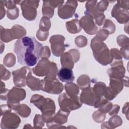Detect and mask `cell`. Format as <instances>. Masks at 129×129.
Wrapping results in <instances>:
<instances>
[{
    "mask_svg": "<svg viewBox=\"0 0 129 129\" xmlns=\"http://www.w3.org/2000/svg\"><path fill=\"white\" fill-rule=\"evenodd\" d=\"M26 97V91L23 89L13 87L7 95V104L10 108L16 110L20 105L19 102Z\"/></svg>",
    "mask_w": 129,
    "mask_h": 129,
    "instance_id": "cell-6",
    "label": "cell"
},
{
    "mask_svg": "<svg viewBox=\"0 0 129 129\" xmlns=\"http://www.w3.org/2000/svg\"><path fill=\"white\" fill-rule=\"evenodd\" d=\"M1 39L2 41L8 42L14 39L11 29H4L1 26Z\"/></svg>",
    "mask_w": 129,
    "mask_h": 129,
    "instance_id": "cell-28",
    "label": "cell"
},
{
    "mask_svg": "<svg viewBox=\"0 0 129 129\" xmlns=\"http://www.w3.org/2000/svg\"><path fill=\"white\" fill-rule=\"evenodd\" d=\"M31 103L34 104L42 113L49 110H55V104L53 100L50 98H45L43 96L39 95H34L30 100Z\"/></svg>",
    "mask_w": 129,
    "mask_h": 129,
    "instance_id": "cell-8",
    "label": "cell"
},
{
    "mask_svg": "<svg viewBox=\"0 0 129 129\" xmlns=\"http://www.w3.org/2000/svg\"><path fill=\"white\" fill-rule=\"evenodd\" d=\"M11 30L14 39H20L21 37L26 34V31L25 28L18 25H14Z\"/></svg>",
    "mask_w": 129,
    "mask_h": 129,
    "instance_id": "cell-24",
    "label": "cell"
},
{
    "mask_svg": "<svg viewBox=\"0 0 129 129\" xmlns=\"http://www.w3.org/2000/svg\"><path fill=\"white\" fill-rule=\"evenodd\" d=\"M50 21L48 18L43 17L39 23V30L43 32H48L50 28Z\"/></svg>",
    "mask_w": 129,
    "mask_h": 129,
    "instance_id": "cell-31",
    "label": "cell"
},
{
    "mask_svg": "<svg viewBox=\"0 0 129 129\" xmlns=\"http://www.w3.org/2000/svg\"><path fill=\"white\" fill-rule=\"evenodd\" d=\"M111 54L112 57L114 58L115 59L121 60L122 56L121 54L119 51V50L116 48H112L111 49Z\"/></svg>",
    "mask_w": 129,
    "mask_h": 129,
    "instance_id": "cell-42",
    "label": "cell"
},
{
    "mask_svg": "<svg viewBox=\"0 0 129 129\" xmlns=\"http://www.w3.org/2000/svg\"><path fill=\"white\" fill-rule=\"evenodd\" d=\"M120 53L126 59H128V45L122 47L120 49Z\"/></svg>",
    "mask_w": 129,
    "mask_h": 129,
    "instance_id": "cell-47",
    "label": "cell"
},
{
    "mask_svg": "<svg viewBox=\"0 0 129 129\" xmlns=\"http://www.w3.org/2000/svg\"><path fill=\"white\" fill-rule=\"evenodd\" d=\"M91 47L96 60L102 65H107L110 63L113 57L106 45L102 41L96 39L95 37L92 39Z\"/></svg>",
    "mask_w": 129,
    "mask_h": 129,
    "instance_id": "cell-2",
    "label": "cell"
},
{
    "mask_svg": "<svg viewBox=\"0 0 129 129\" xmlns=\"http://www.w3.org/2000/svg\"><path fill=\"white\" fill-rule=\"evenodd\" d=\"M128 3L129 1H117V4L119 5V6L122 8L123 9H125L126 10H128Z\"/></svg>",
    "mask_w": 129,
    "mask_h": 129,
    "instance_id": "cell-48",
    "label": "cell"
},
{
    "mask_svg": "<svg viewBox=\"0 0 129 129\" xmlns=\"http://www.w3.org/2000/svg\"><path fill=\"white\" fill-rule=\"evenodd\" d=\"M14 83L15 86L22 87L25 86L28 77L31 75L30 68L25 66L12 72Z\"/></svg>",
    "mask_w": 129,
    "mask_h": 129,
    "instance_id": "cell-11",
    "label": "cell"
},
{
    "mask_svg": "<svg viewBox=\"0 0 129 129\" xmlns=\"http://www.w3.org/2000/svg\"><path fill=\"white\" fill-rule=\"evenodd\" d=\"M112 106V104L111 102L107 101L99 106V110L103 113H106V112H108L110 110Z\"/></svg>",
    "mask_w": 129,
    "mask_h": 129,
    "instance_id": "cell-39",
    "label": "cell"
},
{
    "mask_svg": "<svg viewBox=\"0 0 129 129\" xmlns=\"http://www.w3.org/2000/svg\"><path fill=\"white\" fill-rule=\"evenodd\" d=\"M127 37L126 36H124V35H119L118 36V37H117V42L118 43V45L120 46H121V47H124V46H125V39ZM126 45L128 46V45L126 44Z\"/></svg>",
    "mask_w": 129,
    "mask_h": 129,
    "instance_id": "cell-43",
    "label": "cell"
},
{
    "mask_svg": "<svg viewBox=\"0 0 129 129\" xmlns=\"http://www.w3.org/2000/svg\"><path fill=\"white\" fill-rule=\"evenodd\" d=\"M103 28V29L106 30L109 34L113 33L115 30V25L110 20H106V21L104 22V25Z\"/></svg>",
    "mask_w": 129,
    "mask_h": 129,
    "instance_id": "cell-34",
    "label": "cell"
},
{
    "mask_svg": "<svg viewBox=\"0 0 129 129\" xmlns=\"http://www.w3.org/2000/svg\"><path fill=\"white\" fill-rule=\"evenodd\" d=\"M80 57L79 51L76 49H71L66 52L61 57L60 61L62 68L73 69L74 63L77 62Z\"/></svg>",
    "mask_w": 129,
    "mask_h": 129,
    "instance_id": "cell-14",
    "label": "cell"
},
{
    "mask_svg": "<svg viewBox=\"0 0 129 129\" xmlns=\"http://www.w3.org/2000/svg\"><path fill=\"white\" fill-rule=\"evenodd\" d=\"M119 110V106L115 104V105H112L111 108L108 112L110 115H113L117 114Z\"/></svg>",
    "mask_w": 129,
    "mask_h": 129,
    "instance_id": "cell-46",
    "label": "cell"
},
{
    "mask_svg": "<svg viewBox=\"0 0 129 129\" xmlns=\"http://www.w3.org/2000/svg\"><path fill=\"white\" fill-rule=\"evenodd\" d=\"M54 8L50 4L49 1H43L42 6V14L43 17L51 18L54 14Z\"/></svg>",
    "mask_w": 129,
    "mask_h": 129,
    "instance_id": "cell-23",
    "label": "cell"
},
{
    "mask_svg": "<svg viewBox=\"0 0 129 129\" xmlns=\"http://www.w3.org/2000/svg\"><path fill=\"white\" fill-rule=\"evenodd\" d=\"M125 80H121V79L115 78H110L109 86L106 88L103 95L105 98L109 100L114 99L122 90L123 85L125 84Z\"/></svg>",
    "mask_w": 129,
    "mask_h": 129,
    "instance_id": "cell-7",
    "label": "cell"
},
{
    "mask_svg": "<svg viewBox=\"0 0 129 129\" xmlns=\"http://www.w3.org/2000/svg\"><path fill=\"white\" fill-rule=\"evenodd\" d=\"M111 66L112 68L107 70V74L110 78L122 79L124 77L125 70L121 60H116Z\"/></svg>",
    "mask_w": 129,
    "mask_h": 129,
    "instance_id": "cell-16",
    "label": "cell"
},
{
    "mask_svg": "<svg viewBox=\"0 0 129 129\" xmlns=\"http://www.w3.org/2000/svg\"><path fill=\"white\" fill-rule=\"evenodd\" d=\"M80 25L88 34L90 35L96 33L97 27L95 24L93 18L90 15H86L80 21Z\"/></svg>",
    "mask_w": 129,
    "mask_h": 129,
    "instance_id": "cell-17",
    "label": "cell"
},
{
    "mask_svg": "<svg viewBox=\"0 0 129 129\" xmlns=\"http://www.w3.org/2000/svg\"><path fill=\"white\" fill-rule=\"evenodd\" d=\"M41 90L49 94H58L63 89V86L54 77L46 76L41 80Z\"/></svg>",
    "mask_w": 129,
    "mask_h": 129,
    "instance_id": "cell-5",
    "label": "cell"
},
{
    "mask_svg": "<svg viewBox=\"0 0 129 129\" xmlns=\"http://www.w3.org/2000/svg\"><path fill=\"white\" fill-rule=\"evenodd\" d=\"M64 40L65 38L61 35H54L50 37L49 42L51 43V50L54 55L59 57L62 54L65 50Z\"/></svg>",
    "mask_w": 129,
    "mask_h": 129,
    "instance_id": "cell-12",
    "label": "cell"
},
{
    "mask_svg": "<svg viewBox=\"0 0 129 129\" xmlns=\"http://www.w3.org/2000/svg\"><path fill=\"white\" fill-rule=\"evenodd\" d=\"M7 17L11 20H15L19 16V9L17 7L7 9Z\"/></svg>",
    "mask_w": 129,
    "mask_h": 129,
    "instance_id": "cell-33",
    "label": "cell"
},
{
    "mask_svg": "<svg viewBox=\"0 0 129 129\" xmlns=\"http://www.w3.org/2000/svg\"><path fill=\"white\" fill-rule=\"evenodd\" d=\"M78 3L75 1H68L64 5L58 7V15L61 19H68L73 16L75 13Z\"/></svg>",
    "mask_w": 129,
    "mask_h": 129,
    "instance_id": "cell-13",
    "label": "cell"
},
{
    "mask_svg": "<svg viewBox=\"0 0 129 129\" xmlns=\"http://www.w3.org/2000/svg\"><path fill=\"white\" fill-rule=\"evenodd\" d=\"M90 79L87 75H82L80 76L77 80V83L79 87L83 90L90 87Z\"/></svg>",
    "mask_w": 129,
    "mask_h": 129,
    "instance_id": "cell-27",
    "label": "cell"
},
{
    "mask_svg": "<svg viewBox=\"0 0 129 129\" xmlns=\"http://www.w3.org/2000/svg\"><path fill=\"white\" fill-rule=\"evenodd\" d=\"M48 35V32H43L39 29L38 30L36 33V36L37 38L41 41H45L47 39Z\"/></svg>",
    "mask_w": 129,
    "mask_h": 129,
    "instance_id": "cell-41",
    "label": "cell"
},
{
    "mask_svg": "<svg viewBox=\"0 0 129 129\" xmlns=\"http://www.w3.org/2000/svg\"><path fill=\"white\" fill-rule=\"evenodd\" d=\"M39 1H23L21 2V6L23 17L28 21L34 20L37 16L36 9Z\"/></svg>",
    "mask_w": 129,
    "mask_h": 129,
    "instance_id": "cell-9",
    "label": "cell"
},
{
    "mask_svg": "<svg viewBox=\"0 0 129 129\" xmlns=\"http://www.w3.org/2000/svg\"><path fill=\"white\" fill-rule=\"evenodd\" d=\"M58 103L60 109L70 112L81 107L82 103L77 96H71L67 93H62L58 97Z\"/></svg>",
    "mask_w": 129,
    "mask_h": 129,
    "instance_id": "cell-4",
    "label": "cell"
},
{
    "mask_svg": "<svg viewBox=\"0 0 129 129\" xmlns=\"http://www.w3.org/2000/svg\"><path fill=\"white\" fill-rule=\"evenodd\" d=\"M41 80L39 79L35 78L30 75L27 80V84L28 86L32 91H38L41 90Z\"/></svg>",
    "mask_w": 129,
    "mask_h": 129,
    "instance_id": "cell-22",
    "label": "cell"
},
{
    "mask_svg": "<svg viewBox=\"0 0 129 129\" xmlns=\"http://www.w3.org/2000/svg\"><path fill=\"white\" fill-rule=\"evenodd\" d=\"M33 73L38 76L56 77L57 72L56 64L50 62L47 58H42L38 64L32 69Z\"/></svg>",
    "mask_w": 129,
    "mask_h": 129,
    "instance_id": "cell-3",
    "label": "cell"
},
{
    "mask_svg": "<svg viewBox=\"0 0 129 129\" xmlns=\"http://www.w3.org/2000/svg\"><path fill=\"white\" fill-rule=\"evenodd\" d=\"M65 90L67 94L71 96H77L79 93L78 87L75 84L71 82L66 84Z\"/></svg>",
    "mask_w": 129,
    "mask_h": 129,
    "instance_id": "cell-26",
    "label": "cell"
},
{
    "mask_svg": "<svg viewBox=\"0 0 129 129\" xmlns=\"http://www.w3.org/2000/svg\"><path fill=\"white\" fill-rule=\"evenodd\" d=\"M66 27L67 31L71 33H79L82 30L80 25V21L78 19L72 20L66 22Z\"/></svg>",
    "mask_w": 129,
    "mask_h": 129,
    "instance_id": "cell-21",
    "label": "cell"
},
{
    "mask_svg": "<svg viewBox=\"0 0 129 129\" xmlns=\"http://www.w3.org/2000/svg\"><path fill=\"white\" fill-rule=\"evenodd\" d=\"M50 50L49 49V47L47 46H45L43 47L42 51V54H41V58H49L50 55Z\"/></svg>",
    "mask_w": 129,
    "mask_h": 129,
    "instance_id": "cell-44",
    "label": "cell"
},
{
    "mask_svg": "<svg viewBox=\"0 0 129 129\" xmlns=\"http://www.w3.org/2000/svg\"><path fill=\"white\" fill-rule=\"evenodd\" d=\"M122 119L120 118L118 116H114L113 117H112L110 118L109 120V121L108 123H109V124L110 126H111V128H113V126H114V128L116 127H117L118 126H120L122 124Z\"/></svg>",
    "mask_w": 129,
    "mask_h": 129,
    "instance_id": "cell-35",
    "label": "cell"
},
{
    "mask_svg": "<svg viewBox=\"0 0 129 129\" xmlns=\"http://www.w3.org/2000/svg\"><path fill=\"white\" fill-rule=\"evenodd\" d=\"M43 46L34 37L24 36L15 43L14 52L17 55L18 62L32 67L41 57Z\"/></svg>",
    "mask_w": 129,
    "mask_h": 129,
    "instance_id": "cell-1",
    "label": "cell"
},
{
    "mask_svg": "<svg viewBox=\"0 0 129 129\" xmlns=\"http://www.w3.org/2000/svg\"><path fill=\"white\" fill-rule=\"evenodd\" d=\"M70 112L65 111L62 109H60L58 112L54 115L53 120L55 123L59 124H63L67 121L68 116Z\"/></svg>",
    "mask_w": 129,
    "mask_h": 129,
    "instance_id": "cell-25",
    "label": "cell"
},
{
    "mask_svg": "<svg viewBox=\"0 0 129 129\" xmlns=\"http://www.w3.org/2000/svg\"><path fill=\"white\" fill-rule=\"evenodd\" d=\"M75 43L79 47H82L87 45V39L83 35H80L75 38Z\"/></svg>",
    "mask_w": 129,
    "mask_h": 129,
    "instance_id": "cell-37",
    "label": "cell"
},
{
    "mask_svg": "<svg viewBox=\"0 0 129 129\" xmlns=\"http://www.w3.org/2000/svg\"><path fill=\"white\" fill-rule=\"evenodd\" d=\"M4 63L8 67H11L15 63V56L11 53L7 54L4 58Z\"/></svg>",
    "mask_w": 129,
    "mask_h": 129,
    "instance_id": "cell-32",
    "label": "cell"
},
{
    "mask_svg": "<svg viewBox=\"0 0 129 129\" xmlns=\"http://www.w3.org/2000/svg\"><path fill=\"white\" fill-rule=\"evenodd\" d=\"M20 122L21 119L18 116L14 113L9 112L5 113L2 117L1 127L2 128H15L18 127Z\"/></svg>",
    "mask_w": 129,
    "mask_h": 129,
    "instance_id": "cell-15",
    "label": "cell"
},
{
    "mask_svg": "<svg viewBox=\"0 0 129 129\" xmlns=\"http://www.w3.org/2000/svg\"><path fill=\"white\" fill-rule=\"evenodd\" d=\"M111 16L115 18L118 23L124 24L128 20V11L121 8L116 4L113 8L111 11Z\"/></svg>",
    "mask_w": 129,
    "mask_h": 129,
    "instance_id": "cell-18",
    "label": "cell"
},
{
    "mask_svg": "<svg viewBox=\"0 0 129 129\" xmlns=\"http://www.w3.org/2000/svg\"><path fill=\"white\" fill-rule=\"evenodd\" d=\"M2 66V67L3 68V70L4 71V73H1V74H3V75H1V80H7L8 79H10V76H11V75H10V72L7 70L4 67Z\"/></svg>",
    "mask_w": 129,
    "mask_h": 129,
    "instance_id": "cell-45",
    "label": "cell"
},
{
    "mask_svg": "<svg viewBox=\"0 0 129 129\" xmlns=\"http://www.w3.org/2000/svg\"><path fill=\"white\" fill-rule=\"evenodd\" d=\"M44 122L42 116L39 114L35 115L34 119V128H42L44 124Z\"/></svg>",
    "mask_w": 129,
    "mask_h": 129,
    "instance_id": "cell-36",
    "label": "cell"
},
{
    "mask_svg": "<svg viewBox=\"0 0 129 129\" xmlns=\"http://www.w3.org/2000/svg\"><path fill=\"white\" fill-rule=\"evenodd\" d=\"M97 3L96 1L87 2L86 5V10L84 12V14L90 15L93 18H94L98 26H101L103 24L105 17L103 13L99 11L97 8Z\"/></svg>",
    "mask_w": 129,
    "mask_h": 129,
    "instance_id": "cell-10",
    "label": "cell"
},
{
    "mask_svg": "<svg viewBox=\"0 0 129 129\" xmlns=\"http://www.w3.org/2000/svg\"><path fill=\"white\" fill-rule=\"evenodd\" d=\"M15 111L23 117H27L31 113L30 108L25 104L20 105Z\"/></svg>",
    "mask_w": 129,
    "mask_h": 129,
    "instance_id": "cell-30",
    "label": "cell"
},
{
    "mask_svg": "<svg viewBox=\"0 0 129 129\" xmlns=\"http://www.w3.org/2000/svg\"><path fill=\"white\" fill-rule=\"evenodd\" d=\"M108 34H109L108 32L106 30L103 29L100 30L98 32L95 38L98 40H99L100 41H103L107 38V36H108Z\"/></svg>",
    "mask_w": 129,
    "mask_h": 129,
    "instance_id": "cell-38",
    "label": "cell"
},
{
    "mask_svg": "<svg viewBox=\"0 0 129 129\" xmlns=\"http://www.w3.org/2000/svg\"><path fill=\"white\" fill-rule=\"evenodd\" d=\"M57 76L62 82H71L75 79L72 70L68 68H61L57 72Z\"/></svg>",
    "mask_w": 129,
    "mask_h": 129,
    "instance_id": "cell-20",
    "label": "cell"
},
{
    "mask_svg": "<svg viewBox=\"0 0 129 129\" xmlns=\"http://www.w3.org/2000/svg\"><path fill=\"white\" fill-rule=\"evenodd\" d=\"M106 88L105 84L102 82H98L94 85L93 90L97 98L103 97Z\"/></svg>",
    "mask_w": 129,
    "mask_h": 129,
    "instance_id": "cell-29",
    "label": "cell"
},
{
    "mask_svg": "<svg viewBox=\"0 0 129 129\" xmlns=\"http://www.w3.org/2000/svg\"><path fill=\"white\" fill-rule=\"evenodd\" d=\"M0 3H1V19H2L3 18V17L5 16V10L3 7V4L2 3V2L1 1H0Z\"/></svg>",
    "mask_w": 129,
    "mask_h": 129,
    "instance_id": "cell-49",
    "label": "cell"
},
{
    "mask_svg": "<svg viewBox=\"0 0 129 129\" xmlns=\"http://www.w3.org/2000/svg\"><path fill=\"white\" fill-rule=\"evenodd\" d=\"M108 5V1H100L98 3V4H97V8L99 11L103 13V12L106 10Z\"/></svg>",
    "mask_w": 129,
    "mask_h": 129,
    "instance_id": "cell-40",
    "label": "cell"
},
{
    "mask_svg": "<svg viewBox=\"0 0 129 129\" xmlns=\"http://www.w3.org/2000/svg\"><path fill=\"white\" fill-rule=\"evenodd\" d=\"M80 99L82 102L87 105L93 106L94 105L97 98L94 91L93 88L89 87L83 89L80 95Z\"/></svg>",
    "mask_w": 129,
    "mask_h": 129,
    "instance_id": "cell-19",
    "label": "cell"
}]
</instances>
